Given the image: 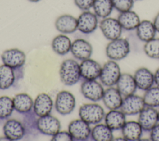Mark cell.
Instances as JSON below:
<instances>
[{"label": "cell", "mask_w": 159, "mask_h": 141, "mask_svg": "<svg viewBox=\"0 0 159 141\" xmlns=\"http://www.w3.org/2000/svg\"><path fill=\"white\" fill-rule=\"evenodd\" d=\"M59 75L61 81L66 86L77 83L81 78L80 65L73 59L64 60L60 68Z\"/></svg>", "instance_id": "6da1fadb"}, {"label": "cell", "mask_w": 159, "mask_h": 141, "mask_svg": "<svg viewBox=\"0 0 159 141\" xmlns=\"http://www.w3.org/2000/svg\"><path fill=\"white\" fill-rule=\"evenodd\" d=\"M24 76V66L12 68L3 64L0 66V89L16 87Z\"/></svg>", "instance_id": "7a4b0ae2"}, {"label": "cell", "mask_w": 159, "mask_h": 141, "mask_svg": "<svg viewBox=\"0 0 159 141\" xmlns=\"http://www.w3.org/2000/svg\"><path fill=\"white\" fill-rule=\"evenodd\" d=\"M130 52V44L124 38L119 37L110 40L106 47L107 57L112 60H120L125 58Z\"/></svg>", "instance_id": "3957f363"}, {"label": "cell", "mask_w": 159, "mask_h": 141, "mask_svg": "<svg viewBox=\"0 0 159 141\" xmlns=\"http://www.w3.org/2000/svg\"><path fill=\"white\" fill-rule=\"evenodd\" d=\"M79 116L81 119L89 124H97L104 118L105 112L98 104H84L80 107Z\"/></svg>", "instance_id": "277c9868"}, {"label": "cell", "mask_w": 159, "mask_h": 141, "mask_svg": "<svg viewBox=\"0 0 159 141\" xmlns=\"http://www.w3.org/2000/svg\"><path fill=\"white\" fill-rule=\"evenodd\" d=\"M60 122L58 119L50 114L38 117L32 126V130H37L41 134L54 135L60 131Z\"/></svg>", "instance_id": "5b68a950"}, {"label": "cell", "mask_w": 159, "mask_h": 141, "mask_svg": "<svg viewBox=\"0 0 159 141\" xmlns=\"http://www.w3.org/2000/svg\"><path fill=\"white\" fill-rule=\"evenodd\" d=\"M121 75L119 65L115 60H109L104 63L101 68L99 80L101 83L106 86L116 85Z\"/></svg>", "instance_id": "8992f818"}, {"label": "cell", "mask_w": 159, "mask_h": 141, "mask_svg": "<svg viewBox=\"0 0 159 141\" xmlns=\"http://www.w3.org/2000/svg\"><path fill=\"white\" fill-rule=\"evenodd\" d=\"M145 106L143 97L133 94L123 98L120 110L125 115L132 116L139 114Z\"/></svg>", "instance_id": "52a82bcc"}, {"label": "cell", "mask_w": 159, "mask_h": 141, "mask_svg": "<svg viewBox=\"0 0 159 141\" xmlns=\"http://www.w3.org/2000/svg\"><path fill=\"white\" fill-rule=\"evenodd\" d=\"M99 27L103 35L109 40L120 37L123 29L117 19L109 17L100 22Z\"/></svg>", "instance_id": "ba28073f"}, {"label": "cell", "mask_w": 159, "mask_h": 141, "mask_svg": "<svg viewBox=\"0 0 159 141\" xmlns=\"http://www.w3.org/2000/svg\"><path fill=\"white\" fill-rule=\"evenodd\" d=\"M56 111L61 115L70 114L75 107V98L69 91H61L57 96L55 103Z\"/></svg>", "instance_id": "9c48e42d"}, {"label": "cell", "mask_w": 159, "mask_h": 141, "mask_svg": "<svg viewBox=\"0 0 159 141\" xmlns=\"http://www.w3.org/2000/svg\"><path fill=\"white\" fill-rule=\"evenodd\" d=\"M68 132L73 140H87L91 137V129L89 124L82 119L71 121L68 125Z\"/></svg>", "instance_id": "30bf717a"}, {"label": "cell", "mask_w": 159, "mask_h": 141, "mask_svg": "<svg viewBox=\"0 0 159 141\" xmlns=\"http://www.w3.org/2000/svg\"><path fill=\"white\" fill-rule=\"evenodd\" d=\"M3 132L9 140H20L27 134L24 124L14 119H9L6 122L3 126Z\"/></svg>", "instance_id": "8fae6325"}, {"label": "cell", "mask_w": 159, "mask_h": 141, "mask_svg": "<svg viewBox=\"0 0 159 141\" xmlns=\"http://www.w3.org/2000/svg\"><path fill=\"white\" fill-rule=\"evenodd\" d=\"M104 89L101 83L94 80H85L81 85V92L84 98L92 101L102 99Z\"/></svg>", "instance_id": "7c38bea8"}, {"label": "cell", "mask_w": 159, "mask_h": 141, "mask_svg": "<svg viewBox=\"0 0 159 141\" xmlns=\"http://www.w3.org/2000/svg\"><path fill=\"white\" fill-rule=\"evenodd\" d=\"M138 122L143 131L150 132L151 129L158 124V111L154 107L145 106L139 114Z\"/></svg>", "instance_id": "4fadbf2b"}, {"label": "cell", "mask_w": 159, "mask_h": 141, "mask_svg": "<svg viewBox=\"0 0 159 141\" xmlns=\"http://www.w3.org/2000/svg\"><path fill=\"white\" fill-rule=\"evenodd\" d=\"M77 22L78 30L83 34H91L98 27V16L89 11H84L79 16Z\"/></svg>", "instance_id": "5bb4252c"}, {"label": "cell", "mask_w": 159, "mask_h": 141, "mask_svg": "<svg viewBox=\"0 0 159 141\" xmlns=\"http://www.w3.org/2000/svg\"><path fill=\"white\" fill-rule=\"evenodd\" d=\"M1 60L4 65L12 68H19L24 65L25 55L17 48L7 49L2 53Z\"/></svg>", "instance_id": "9a60e30c"}, {"label": "cell", "mask_w": 159, "mask_h": 141, "mask_svg": "<svg viewBox=\"0 0 159 141\" xmlns=\"http://www.w3.org/2000/svg\"><path fill=\"white\" fill-rule=\"evenodd\" d=\"M81 77L85 80H94L99 77L101 66L90 58L84 60L80 65Z\"/></svg>", "instance_id": "2e32d148"}, {"label": "cell", "mask_w": 159, "mask_h": 141, "mask_svg": "<svg viewBox=\"0 0 159 141\" xmlns=\"http://www.w3.org/2000/svg\"><path fill=\"white\" fill-rule=\"evenodd\" d=\"M70 51L75 58L83 61L90 58L93 53V47L87 40L77 39L71 43Z\"/></svg>", "instance_id": "e0dca14e"}, {"label": "cell", "mask_w": 159, "mask_h": 141, "mask_svg": "<svg viewBox=\"0 0 159 141\" xmlns=\"http://www.w3.org/2000/svg\"><path fill=\"white\" fill-rule=\"evenodd\" d=\"M102 99L105 106L109 110L119 109L122 103L123 96L117 88L110 86L104 90Z\"/></svg>", "instance_id": "ac0fdd59"}, {"label": "cell", "mask_w": 159, "mask_h": 141, "mask_svg": "<svg viewBox=\"0 0 159 141\" xmlns=\"http://www.w3.org/2000/svg\"><path fill=\"white\" fill-rule=\"evenodd\" d=\"M134 78L137 87L141 90L146 91L154 84V75L148 68L141 67L134 73Z\"/></svg>", "instance_id": "d6986e66"}, {"label": "cell", "mask_w": 159, "mask_h": 141, "mask_svg": "<svg viewBox=\"0 0 159 141\" xmlns=\"http://www.w3.org/2000/svg\"><path fill=\"white\" fill-rule=\"evenodd\" d=\"M53 107V101L46 93L39 94L34 102L33 111L37 117L50 114Z\"/></svg>", "instance_id": "ffe728a7"}, {"label": "cell", "mask_w": 159, "mask_h": 141, "mask_svg": "<svg viewBox=\"0 0 159 141\" xmlns=\"http://www.w3.org/2000/svg\"><path fill=\"white\" fill-rule=\"evenodd\" d=\"M55 26L62 34H71L78 30L77 19L70 14H63L56 19Z\"/></svg>", "instance_id": "44dd1931"}, {"label": "cell", "mask_w": 159, "mask_h": 141, "mask_svg": "<svg viewBox=\"0 0 159 141\" xmlns=\"http://www.w3.org/2000/svg\"><path fill=\"white\" fill-rule=\"evenodd\" d=\"M116 85L124 97L134 94L137 88L134 76L126 73H121Z\"/></svg>", "instance_id": "7402d4cb"}, {"label": "cell", "mask_w": 159, "mask_h": 141, "mask_svg": "<svg viewBox=\"0 0 159 141\" xmlns=\"http://www.w3.org/2000/svg\"><path fill=\"white\" fill-rule=\"evenodd\" d=\"M125 116L120 110H110L105 115V124L112 130L121 129L126 122Z\"/></svg>", "instance_id": "603a6c76"}, {"label": "cell", "mask_w": 159, "mask_h": 141, "mask_svg": "<svg viewBox=\"0 0 159 141\" xmlns=\"http://www.w3.org/2000/svg\"><path fill=\"white\" fill-rule=\"evenodd\" d=\"M117 20L122 29L126 30L135 29L140 22L139 15L132 10L120 12Z\"/></svg>", "instance_id": "cb8c5ba5"}, {"label": "cell", "mask_w": 159, "mask_h": 141, "mask_svg": "<svg viewBox=\"0 0 159 141\" xmlns=\"http://www.w3.org/2000/svg\"><path fill=\"white\" fill-rule=\"evenodd\" d=\"M122 137L126 140H140L143 131L139 122L130 121L126 122L121 129Z\"/></svg>", "instance_id": "d4e9b609"}, {"label": "cell", "mask_w": 159, "mask_h": 141, "mask_svg": "<svg viewBox=\"0 0 159 141\" xmlns=\"http://www.w3.org/2000/svg\"><path fill=\"white\" fill-rule=\"evenodd\" d=\"M135 29L137 37L145 42L154 38L157 32L153 22L148 20H140Z\"/></svg>", "instance_id": "484cf974"}, {"label": "cell", "mask_w": 159, "mask_h": 141, "mask_svg": "<svg viewBox=\"0 0 159 141\" xmlns=\"http://www.w3.org/2000/svg\"><path fill=\"white\" fill-rule=\"evenodd\" d=\"M14 109L20 114H25L33 109L34 101L26 93H20L12 99Z\"/></svg>", "instance_id": "4316f807"}, {"label": "cell", "mask_w": 159, "mask_h": 141, "mask_svg": "<svg viewBox=\"0 0 159 141\" xmlns=\"http://www.w3.org/2000/svg\"><path fill=\"white\" fill-rule=\"evenodd\" d=\"M95 141H111L114 139L112 130L106 124H97L91 130V137Z\"/></svg>", "instance_id": "83f0119b"}, {"label": "cell", "mask_w": 159, "mask_h": 141, "mask_svg": "<svg viewBox=\"0 0 159 141\" xmlns=\"http://www.w3.org/2000/svg\"><path fill=\"white\" fill-rule=\"evenodd\" d=\"M71 42L69 37L60 34L53 38L52 42V50L58 55H64L68 53L71 49Z\"/></svg>", "instance_id": "f1b7e54d"}, {"label": "cell", "mask_w": 159, "mask_h": 141, "mask_svg": "<svg viewBox=\"0 0 159 141\" xmlns=\"http://www.w3.org/2000/svg\"><path fill=\"white\" fill-rule=\"evenodd\" d=\"M93 8L98 17L104 19L111 14L114 6L112 0H94Z\"/></svg>", "instance_id": "f546056e"}, {"label": "cell", "mask_w": 159, "mask_h": 141, "mask_svg": "<svg viewBox=\"0 0 159 141\" xmlns=\"http://www.w3.org/2000/svg\"><path fill=\"white\" fill-rule=\"evenodd\" d=\"M143 99L146 106L159 107V86H152L145 91Z\"/></svg>", "instance_id": "4dcf8cb0"}, {"label": "cell", "mask_w": 159, "mask_h": 141, "mask_svg": "<svg viewBox=\"0 0 159 141\" xmlns=\"http://www.w3.org/2000/svg\"><path fill=\"white\" fill-rule=\"evenodd\" d=\"M14 109L13 101L8 96L0 98V121L7 119Z\"/></svg>", "instance_id": "1f68e13d"}, {"label": "cell", "mask_w": 159, "mask_h": 141, "mask_svg": "<svg viewBox=\"0 0 159 141\" xmlns=\"http://www.w3.org/2000/svg\"><path fill=\"white\" fill-rule=\"evenodd\" d=\"M143 50L145 54L151 58L159 59V38H153L145 42Z\"/></svg>", "instance_id": "d6a6232c"}, {"label": "cell", "mask_w": 159, "mask_h": 141, "mask_svg": "<svg viewBox=\"0 0 159 141\" xmlns=\"http://www.w3.org/2000/svg\"><path fill=\"white\" fill-rule=\"evenodd\" d=\"M134 0H112L114 8L122 12L131 10Z\"/></svg>", "instance_id": "836d02e7"}, {"label": "cell", "mask_w": 159, "mask_h": 141, "mask_svg": "<svg viewBox=\"0 0 159 141\" xmlns=\"http://www.w3.org/2000/svg\"><path fill=\"white\" fill-rule=\"evenodd\" d=\"M52 141H72L73 138L69 132L62 131L58 132L56 134L52 136L51 139Z\"/></svg>", "instance_id": "e575fe53"}, {"label": "cell", "mask_w": 159, "mask_h": 141, "mask_svg": "<svg viewBox=\"0 0 159 141\" xmlns=\"http://www.w3.org/2000/svg\"><path fill=\"white\" fill-rule=\"evenodd\" d=\"M94 0H74L75 5L81 10L88 11L93 7Z\"/></svg>", "instance_id": "d590c367"}, {"label": "cell", "mask_w": 159, "mask_h": 141, "mask_svg": "<svg viewBox=\"0 0 159 141\" xmlns=\"http://www.w3.org/2000/svg\"><path fill=\"white\" fill-rule=\"evenodd\" d=\"M150 132V139L151 140L159 141V124H156Z\"/></svg>", "instance_id": "8d00e7d4"}, {"label": "cell", "mask_w": 159, "mask_h": 141, "mask_svg": "<svg viewBox=\"0 0 159 141\" xmlns=\"http://www.w3.org/2000/svg\"><path fill=\"white\" fill-rule=\"evenodd\" d=\"M153 23L154 24V26L156 29L157 32H159V12L157 14V15L154 17Z\"/></svg>", "instance_id": "74e56055"}, {"label": "cell", "mask_w": 159, "mask_h": 141, "mask_svg": "<svg viewBox=\"0 0 159 141\" xmlns=\"http://www.w3.org/2000/svg\"><path fill=\"white\" fill-rule=\"evenodd\" d=\"M154 75V83L159 86V68L155 71Z\"/></svg>", "instance_id": "f35d334b"}, {"label": "cell", "mask_w": 159, "mask_h": 141, "mask_svg": "<svg viewBox=\"0 0 159 141\" xmlns=\"http://www.w3.org/2000/svg\"><path fill=\"white\" fill-rule=\"evenodd\" d=\"M113 140H126L124 139V137H117V138H116V139H113Z\"/></svg>", "instance_id": "ab89813d"}, {"label": "cell", "mask_w": 159, "mask_h": 141, "mask_svg": "<svg viewBox=\"0 0 159 141\" xmlns=\"http://www.w3.org/2000/svg\"><path fill=\"white\" fill-rule=\"evenodd\" d=\"M28 1H30V2H37L39 1H40V0H28Z\"/></svg>", "instance_id": "60d3db41"}, {"label": "cell", "mask_w": 159, "mask_h": 141, "mask_svg": "<svg viewBox=\"0 0 159 141\" xmlns=\"http://www.w3.org/2000/svg\"><path fill=\"white\" fill-rule=\"evenodd\" d=\"M158 121H159V111H158Z\"/></svg>", "instance_id": "b9f144b4"}]
</instances>
